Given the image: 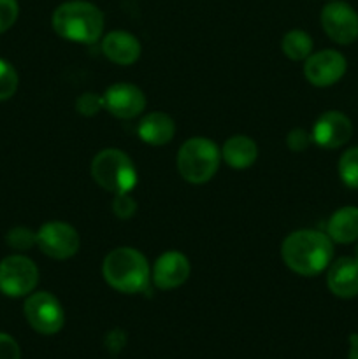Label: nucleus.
<instances>
[{"label":"nucleus","instance_id":"1","mask_svg":"<svg viewBox=\"0 0 358 359\" xmlns=\"http://www.w3.org/2000/svg\"><path fill=\"white\" fill-rule=\"evenodd\" d=\"M283 262L291 272L314 277L329 269L333 258V242L326 233L316 230H297L281 245Z\"/></svg>","mask_w":358,"mask_h":359},{"label":"nucleus","instance_id":"2","mask_svg":"<svg viewBox=\"0 0 358 359\" xmlns=\"http://www.w3.org/2000/svg\"><path fill=\"white\" fill-rule=\"evenodd\" d=\"M53 30L62 39L77 44H95L104 34V14L86 0L60 4L51 16Z\"/></svg>","mask_w":358,"mask_h":359},{"label":"nucleus","instance_id":"3","mask_svg":"<svg viewBox=\"0 0 358 359\" xmlns=\"http://www.w3.org/2000/svg\"><path fill=\"white\" fill-rule=\"evenodd\" d=\"M104 280L123 294L142 293L151 280V269L146 256L133 248H116L102 263Z\"/></svg>","mask_w":358,"mask_h":359},{"label":"nucleus","instance_id":"4","mask_svg":"<svg viewBox=\"0 0 358 359\" xmlns=\"http://www.w3.org/2000/svg\"><path fill=\"white\" fill-rule=\"evenodd\" d=\"M221 151L206 137H193L181 146L178 153V172L190 184H204L216 175L220 168Z\"/></svg>","mask_w":358,"mask_h":359},{"label":"nucleus","instance_id":"5","mask_svg":"<svg viewBox=\"0 0 358 359\" xmlns=\"http://www.w3.org/2000/svg\"><path fill=\"white\" fill-rule=\"evenodd\" d=\"M91 177L105 191L130 193L137 186V170L130 156L116 147L102 149L91 161Z\"/></svg>","mask_w":358,"mask_h":359},{"label":"nucleus","instance_id":"6","mask_svg":"<svg viewBox=\"0 0 358 359\" xmlns=\"http://www.w3.org/2000/svg\"><path fill=\"white\" fill-rule=\"evenodd\" d=\"M39 269L23 255L7 256L0 262V291L6 297H27L37 287Z\"/></svg>","mask_w":358,"mask_h":359},{"label":"nucleus","instance_id":"7","mask_svg":"<svg viewBox=\"0 0 358 359\" xmlns=\"http://www.w3.org/2000/svg\"><path fill=\"white\" fill-rule=\"evenodd\" d=\"M28 325L41 335H55L65 325V312L58 298L48 291L30 293L23 305Z\"/></svg>","mask_w":358,"mask_h":359},{"label":"nucleus","instance_id":"8","mask_svg":"<svg viewBox=\"0 0 358 359\" xmlns=\"http://www.w3.org/2000/svg\"><path fill=\"white\" fill-rule=\"evenodd\" d=\"M37 245L53 259H69L79 251L81 238L74 226L63 221H49L37 231Z\"/></svg>","mask_w":358,"mask_h":359},{"label":"nucleus","instance_id":"9","mask_svg":"<svg viewBox=\"0 0 358 359\" xmlns=\"http://www.w3.org/2000/svg\"><path fill=\"white\" fill-rule=\"evenodd\" d=\"M321 27L337 44H353L358 39V13L346 2L332 0L321 9Z\"/></svg>","mask_w":358,"mask_h":359},{"label":"nucleus","instance_id":"10","mask_svg":"<svg viewBox=\"0 0 358 359\" xmlns=\"http://www.w3.org/2000/svg\"><path fill=\"white\" fill-rule=\"evenodd\" d=\"M346 58L336 49H323V51L311 53L305 58L304 76L312 86L326 88L343 79L346 74Z\"/></svg>","mask_w":358,"mask_h":359},{"label":"nucleus","instance_id":"11","mask_svg":"<svg viewBox=\"0 0 358 359\" xmlns=\"http://www.w3.org/2000/svg\"><path fill=\"white\" fill-rule=\"evenodd\" d=\"M104 109L118 119H133L146 109V95L130 83H116L105 90Z\"/></svg>","mask_w":358,"mask_h":359},{"label":"nucleus","instance_id":"12","mask_svg":"<svg viewBox=\"0 0 358 359\" xmlns=\"http://www.w3.org/2000/svg\"><path fill=\"white\" fill-rule=\"evenodd\" d=\"M312 142L323 149L343 147L353 135V125L346 114L339 111L323 112L312 126Z\"/></svg>","mask_w":358,"mask_h":359},{"label":"nucleus","instance_id":"13","mask_svg":"<svg viewBox=\"0 0 358 359\" xmlns=\"http://www.w3.org/2000/svg\"><path fill=\"white\" fill-rule=\"evenodd\" d=\"M192 266L188 258L179 251H167L154 262L151 279L161 291H171L188 280Z\"/></svg>","mask_w":358,"mask_h":359},{"label":"nucleus","instance_id":"14","mask_svg":"<svg viewBox=\"0 0 358 359\" xmlns=\"http://www.w3.org/2000/svg\"><path fill=\"white\" fill-rule=\"evenodd\" d=\"M326 286L337 298L350 300L358 297V262L354 256L353 258L343 256L330 263L326 272Z\"/></svg>","mask_w":358,"mask_h":359},{"label":"nucleus","instance_id":"15","mask_svg":"<svg viewBox=\"0 0 358 359\" xmlns=\"http://www.w3.org/2000/svg\"><path fill=\"white\" fill-rule=\"evenodd\" d=\"M102 53L116 65H132L140 56V42L130 32H109L102 39Z\"/></svg>","mask_w":358,"mask_h":359},{"label":"nucleus","instance_id":"16","mask_svg":"<svg viewBox=\"0 0 358 359\" xmlns=\"http://www.w3.org/2000/svg\"><path fill=\"white\" fill-rule=\"evenodd\" d=\"M137 135L150 146H165L175 135V123L165 112H151L140 119Z\"/></svg>","mask_w":358,"mask_h":359},{"label":"nucleus","instance_id":"17","mask_svg":"<svg viewBox=\"0 0 358 359\" xmlns=\"http://www.w3.org/2000/svg\"><path fill=\"white\" fill-rule=\"evenodd\" d=\"M221 158L225 163L235 170L249 168L258 158V147L255 140L246 135H234L221 147Z\"/></svg>","mask_w":358,"mask_h":359},{"label":"nucleus","instance_id":"18","mask_svg":"<svg viewBox=\"0 0 358 359\" xmlns=\"http://www.w3.org/2000/svg\"><path fill=\"white\" fill-rule=\"evenodd\" d=\"M326 235L337 244H351L358 241V207L347 205L336 210L326 224Z\"/></svg>","mask_w":358,"mask_h":359},{"label":"nucleus","instance_id":"19","mask_svg":"<svg viewBox=\"0 0 358 359\" xmlns=\"http://www.w3.org/2000/svg\"><path fill=\"white\" fill-rule=\"evenodd\" d=\"M281 48L286 58L293 62H302L312 53V39L304 30H291L284 34Z\"/></svg>","mask_w":358,"mask_h":359},{"label":"nucleus","instance_id":"20","mask_svg":"<svg viewBox=\"0 0 358 359\" xmlns=\"http://www.w3.org/2000/svg\"><path fill=\"white\" fill-rule=\"evenodd\" d=\"M339 177L347 188L358 189V147H350L339 158Z\"/></svg>","mask_w":358,"mask_h":359},{"label":"nucleus","instance_id":"21","mask_svg":"<svg viewBox=\"0 0 358 359\" xmlns=\"http://www.w3.org/2000/svg\"><path fill=\"white\" fill-rule=\"evenodd\" d=\"M18 72L7 60L0 58V102L9 100L18 90Z\"/></svg>","mask_w":358,"mask_h":359},{"label":"nucleus","instance_id":"22","mask_svg":"<svg viewBox=\"0 0 358 359\" xmlns=\"http://www.w3.org/2000/svg\"><path fill=\"white\" fill-rule=\"evenodd\" d=\"M7 245L11 249L18 252H25V251H30L35 244H37V233H34L32 230L25 226H18L13 228V230L7 233L6 237Z\"/></svg>","mask_w":358,"mask_h":359},{"label":"nucleus","instance_id":"23","mask_svg":"<svg viewBox=\"0 0 358 359\" xmlns=\"http://www.w3.org/2000/svg\"><path fill=\"white\" fill-rule=\"evenodd\" d=\"M104 109V97L97 93H83L76 100V111L79 114L86 116V118H91V116L98 114V112Z\"/></svg>","mask_w":358,"mask_h":359},{"label":"nucleus","instance_id":"24","mask_svg":"<svg viewBox=\"0 0 358 359\" xmlns=\"http://www.w3.org/2000/svg\"><path fill=\"white\" fill-rule=\"evenodd\" d=\"M112 212L119 219H130L137 212V202L128 193H119L112 200Z\"/></svg>","mask_w":358,"mask_h":359},{"label":"nucleus","instance_id":"25","mask_svg":"<svg viewBox=\"0 0 358 359\" xmlns=\"http://www.w3.org/2000/svg\"><path fill=\"white\" fill-rule=\"evenodd\" d=\"M20 6L18 0H0V34L9 30L18 20Z\"/></svg>","mask_w":358,"mask_h":359},{"label":"nucleus","instance_id":"26","mask_svg":"<svg viewBox=\"0 0 358 359\" xmlns=\"http://www.w3.org/2000/svg\"><path fill=\"white\" fill-rule=\"evenodd\" d=\"M312 142V135L309 132H305L304 128H293L286 135V146L288 149L293 151V153H302V151L307 149Z\"/></svg>","mask_w":358,"mask_h":359},{"label":"nucleus","instance_id":"27","mask_svg":"<svg viewBox=\"0 0 358 359\" xmlns=\"http://www.w3.org/2000/svg\"><path fill=\"white\" fill-rule=\"evenodd\" d=\"M0 359H21L20 346L7 333H0Z\"/></svg>","mask_w":358,"mask_h":359},{"label":"nucleus","instance_id":"28","mask_svg":"<svg viewBox=\"0 0 358 359\" xmlns=\"http://www.w3.org/2000/svg\"><path fill=\"white\" fill-rule=\"evenodd\" d=\"M125 346V335L121 332H111L107 335V347L112 353H118Z\"/></svg>","mask_w":358,"mask_h":359},{"label":"nucleus","instance_id":"29","mask_svg":"<svg viewBox=\"0 0 358 359\" xmlns=\"http://www.w3.org/2000/svg\"><path fill=\"white\" fill-rule=\"evenodd\" d=\"M347 359H358V335L353 333L350 337V354H347Z\"/></svg>","mask_w":358,"mask_h":359},{"label":"nucleus","instance_id":"30","mask_svg":"<svg viewBox=\"0 0 358 359\" xmlns=\"http://www.w3.org/2000/svg\"><path fill=\"white\" fill-rule=\"evenodd\" d=\"M354 259L358 262V242H357V248H354Z\"/></svg>","mask_w":358,"mask_h":359}]
</instances>
